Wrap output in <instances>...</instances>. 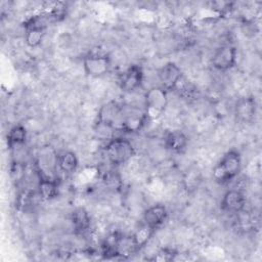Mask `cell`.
I'll return each mask as SVG.
<instances>
[{
    "mask_svg": "<svg viewBox=\"0 0 262 262\" xmlns=\"http://www.w3.org/2000/svg\"><path fill=\"white\" fill-rule=\"evenodd\" d=\"M242 170V156L236 149L227 150L217 162L212 171L213 179L219 184L233 180Z\"/></svg>",
    "mask_w": 262,
    "mask_h": 262,
    "instance_id": "cell-1",
    "label": "cell"
},
{
    "mask_svg": "<svg viewBox=\"0 0 262 262\" xmlns=\"http://www.w3.org/2000/svg\"><path fill=\"white\" fill-rule=\"evenodd\" d=\"M104 152L111 164L119 166L130 161L135 156L136 150L128 138L117 136L107 140L104 145Z\"/></svg>",
    "mask_w": 262,
    "mask_h": 262,
    "instance_id": "cell-2",
    "label": "cell"
},
{
    "mask_svg": "<svg viewBox=\"0 0 262 262\" xmlns=\"http://www.w3.org/2000/svg\"><path fill=\"white\" fill-rule=\"evenodd\" d=\"M145 115L147 119H158L168 105V91L161 86L149 88L144 94Z\"/></svg>",
    "mask_w": 262,
    "mask_h": 262,
    "instance_id": "cell-3",
    "label": "cell"
},
{
    "mask_svg": "<svg viewBox=\"0 0 262 262\" xmlns=\"http://www.w3.org/2000/svg\"><path fill=\"white\" fill-rule=\"evenodd\" d=\"M111 56L106 53L91 52L85 55L83 59L84 72L92 78H99L108 73L111 69Z\"/></svg>",
    "mask_w": 262,
    "mask_h": 262,
    "instance_id": "cell-4",
    "label": "cell"
},
{
    "mask_svg": "<svg viewBox=\"0 0 262 262\" xmlns=\"http://www.w3.org/2000/svg\"><path fill=\"white\" fill-rule=\"evenodd\" d=\"M237 49L235 46L226 44L219 46L212 55L211 64L219 72H227L236 64Z\"/></svg>",
    "mask_w": 262,
    "mask_h": 262,
    "instance_id": "cell-5",
    "label": "cell"
},
{
    "mask_svg": "<svg viewBox=\"0 0 262 262\" xmlns=\"http://www.w3.org/2000/svg\"><path fill=\"white\" fill-rule=\"evenodd\" d=\"M144 78L141 66L133 63L130 64L120 76L119 86L125 93H133L142 85Z\"/></svg>",
    "mask_w": 262,
    "mask_h": 262,
    "instance_id": "cell-6",
    "label": "cell"
},
{
    "mask_svg": "<svg viewBox=\"0 0 262 262\" xmlns=\"http://www.w3.org/2000/svg\"><path fill=\"white\" fill-rule=\"evenodd\" d=\"M158 79L160 86L168 92L175 90L180 80L183 78V74L179 66L175 62H166L158 70Z\"/></svg>",
    "mask_w": 262,
    "mask_h": 262,
    "instance_id": "cell-7",
    "label": "cell"
},
{
    "mask_svg": "<svg viewBox=\"0 0 262 262\" xmlns=\"http://www.w3.org/2000/svg\"><path fill=\"white\" fill-rule=\"evenodd\" d=\"M246 203L247 199L245 193L241 189L232 188L224 192L220 202V208L223 212L238 214L245 210Z\"/></svg>",
    "mask_w": 262,
    "mask_h": 262,
    "instance_id": "cell-8",
    "label": "cell"
},
{
    "mask_svg": "<svg viewBox=\"0 0 262 262\" xmlns=\"http://www.w3.org/2000/svg\"><path fill=\"white\" fill-rule=\"evenodd\" d=\"M122 111L123 110L121 105L117 101L110 100L100 106L97 114L96 123L110 126L114 129L119 128L117 126V123H119V126H120L122 122V119H121Z\"/></svg>",
    "mask_w": 262,
    "mask_h": 262,
    "instance_id": "cell-9",
    "label": "cell"
},
{
    "mask_svg": "<svg viewBox=\"0 0 262 262\" xmlns=\"http://www.w3.org/2000/svg\"><path fill=\"white\" fill-rule=\"evenodd\" d=\"M257 112V103L253 96H242L237 98L233 106L235 119L241 123H251Z\"/></svg>",
    "mask_w": 262,
    "mask_h": 262,
    "instance_id": "cell-10",
    "label": "cell"
},
{
    "mask_svg": "<svg viewBox=\"0 0 262 262\" xmlns=\"http://www.w3.org/2000/svg\"><path fill=\"white\" fill-rule=\"evenodd\" d=\"M168 218V210L163 204H155L148 207L142 215V223L147 226L159 229Z\"/></svg>",
    "mask_w": 262,
    "mask_h": 262,
    "instance_id": "cell-11",
    "label": "cell"
},
{
    "mask_svg": "<svg viewBox=\"0 0 262 262\" xmlns=\"http://www.w3.org/2000/svg\"><path fill=\"white\" fill-rule=\"evenodd\" d=\"M189 143L188 136L181 130L169 131L164 137L165 147L175 154L183 152Z\"/></svg>",
    "mask_w": 262,
    "mask_h": 262,
    "instance_id": "cell-12",
    "label": "cell"
},
{
    "mask_svg": "<svg viewBox=\"0 0 262 262\" xmlns=\"http://www.w3.org/2000/svg\"><path fill=\"white\" fill-rule=\"evenodd\" d=\"M42 172L41 170L38 171V192L42 200L51 201L58 195L59 186L55 179L47 177Z\"/></svg>",
    "mask_w": 262,
    "mask_h": 262,
    "instance_id": "cell-13",
    "label": "cell"
},
{
    "mask_svg": "<svg viewBox=\"0 0 262 262\" xmlns=\"http://www.w3.org/2000/svg\"><path fill=\"white\" fill-rule=\"evenodd\" d=\"M71 222L77 233H84L90 228L91 217L85 208L79 207L71 213Z\"/></svg>",
    "mask_w": 262,
    "mask_h": 262,
    "instance_id": "cell-14",
    "label": "cell"
},
{
    "mask_svg": "<svg viewBox=\"0 0 262 262\" xmlns=\"http://www.w3.org/2000/svg\"><path fill=\"white\" fill-rule=\"evenodd\" d=\"M56 166L62 173L72 174L79 166L78 157L72 150H63L56 158Z\"/></svg>",
    "mask_w": 262,
    "mask_h": 262,
    "instance_id": "cell-15",
    "label": "cell"
},
{
    "mask_svg": "<svg viewBox=\"0 0 262 262\" xmlns=\"http://www.w3.org/2000/svg\"><path fill=\"white\" fill-rule=\"evenodd\" d=\"M156 229L147 226L146 224L142 223L140 227H138L134 233L131 235V239L133 242V245L136 249V251H139L143 249L147 244L150 242L152 236L156 233Z\"/></svg>",
    "mask_w": 262,
    "mask_h": 262,
    "instance_id": "cell-16",
    "label": "cell"
},
{
    "mask_svg": "<svg viewBox=\"0 0 262 262\" xmlns=\"http://www.w3.org/2000/svg\"><path fill=\"white\" fill-rule=\"evenodd\" d=\"M27 129L21 124H16L12 126L6 136V143L9 149H14L15 147L21 146L27 140Z\"/></svg>",
    "mask_w": 262,
    "mask_h": 262,
    "instance_id": "cell-17",
    "label": "cell"
},
{
    "mask_svg": "<svg viewBox=\"0 0 262 262\" xmlns=\"http://www.w3.org/2000/svg\"><path fill=\"white\" fill-rule=\"evenodd\" d=\"M146 120H147V117L145 114L143 115L132 114V115L126 116L125 118L122 119L119 129L127 133L137 132L144 126Z\"/></svg>",
    "mask_w": 262,
    "mask_h": 262,
    "instance_id": "cell-18",
    "label": "cell"
},
{
    "mask_svg": "<svg viewBox=\"0 0 262 262\" xmlns=\"http://www.w3.org/2000/svg\"><path fill=\"white\" fill-rule=\"evenodd\" d=\"M201 183V173L196 169H189L183 177V184L187 191H193L198 189Z\"/></svg>",
    "mask_w": 262,
    "mask_h": 262,
    "instance_id": "cell-19",
    "label": "cell"
},
{
    "mask_svg": "<svg viewBox=\"0 0 262 262\" xmlns=\"http://www.w3.org/2000/svg\"><path fill=\"white\" fill-rule=\"evenodd\" d=\"M177 255V252H175L172 249L169 248H163L155 256L150 259L152 261H161V262H166V261H172L175 259Z\"/></svg>",
    "mask_w": 262,
    "mask_h": 262,
    "instance_id": "cell-20",
    "label": "cell"
}]
</instances>
